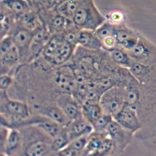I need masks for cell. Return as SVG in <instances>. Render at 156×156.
<instances>
[{
  "label": "cell",
  "instance_id": "obj_1",
  "mask_svg": "<svg viewBox=\"0 0 156 156\" xmlns=\"http://www.w3.org/2000/svg\"><path fill=\"white\" fill-rule=\"evenodd\" d=\"M125 104L134 108L142 127L156 116V87L141 84L133 76L124 87Z\"/></svg>",
  "mask_w": 156,
  "mask_h": 156
},
{
  "label": "cell",
  "instance_id": "obj_2",
  "mask_svg": "<svg viewBox=\"0 0 156 156\" xmlns=\"http://www.w3.org/2000/svg\"><path fill=\"white\" fill-rule=\"evenodd\" d=\"M18 129L23 135L21 155H54L51 148L52 138L40 127L35 125H27Z\"/></svg>",
  "mask_w": 156,
  "mask_h": 156
},
{
  "label": "cell",
  "instance_id": "obj_3",
  "mask_svg": "<svg viewBox=\"0 0 156 156\" xmlns=\"http://www.w3.org/2000/svg\"><path fill=\"white\" fill-rule=\"evenodd\" d=\"M124 87L112 86L104 91L100 96L99 103L101 105L103 113L115 115L125 104Z\"/></svg>",
  "mask_w": 156,
  "mask_h": 156
},
{
  "label": "cell",
  "instance_id": "obj_4",
  "mask_svg": "<svg viewBox=\"0 0 156 156\" xmlns=\"http://www.w3.org/2000/svg\"><path fill=\"white\" fill-rule=\"evenodd\" d=\"M126 52L133 61L144 65L156 63V46L143 37H139L134 48Z\"/></svg>",
  "mask_w": 156,
  "mask_h": 156
},
{
  "label": "cell",
  "instance_id": "obj_5",
  "mask_svg": "<svg viewBox=\"0 0 156 156\" xmlns=\"http://www.w3.org/2000/svg\"><path fill=\"white\" fill-rule=\"evenodd\" d=\"M73 20L78 27L93 30H96L104 21L96 10L86 6H79Z\"/></svg>",
  "mask_w": 156,
  "mask_h": 156
},
{
  "label": "cell",
  "instance_id": "obj_6",
  "mask_svg": "<svg viewBox=\"0 0 156 156\" xmlns=\"http://www.w3.org/2000/svg\"><path fill=\"white\" fill-rule=\"evenodd\" d=\"M108 136L114 144L113 154H119L124 152L126 147L132 142L134 134L125 129L114 119L107 128Z\"/></svg>",
  "mask_w": 156,
  "mask_h": 156
},
{
  "label": "cell",
  "instance_id": "obj_7",
  "mask_svg": "<svg viewBox=\"0 0 156 156\" xmlns=\"http://www.w3.org/2000/svg\"><path fill=\"white\" fill-rule=\"evenodd\" d=\"M112 116L119 125L133 134L142 129V124L136 110L126 104H124L122 107Z\"/></svg>",
  "mask_w": 156,
  "mask_h": 156
},
{
  "label": "cell",
  "instance_id": "obj_8",
  "mask_svg": "<svg viewBox=\"0 0 156 156\" xmlns=\"http://www.w3.org/2000/svg\"><path fill=\"white\" fill-rule=\"evenodd\" d=\"M55 104L71 121L83 117L82 104L69 93H62L55 99Z\"/></svg>",
  "mask_w": 156,
  "mask_h": 156
},
{
  "label": "cell",
  "instance_id": "obj_9",
  "mask_svg": "<svg viewBox=\"0 0 156 156\" xmlns=\"http://www.w3.org/2000/svg\"><path fill=\"white\" fill-rule=\"evenodd\" d=\"M129 70L141 84L156 87V63L144 65L132 60Z\"/></svg>",
  "mask_w": 156,
  "mask_h": 156
},
{
  "label": "cell",
  "instance_id": "obj_10",
  "mask_svg": "<svg viewBox=\"0 0 156 156\" xmlns=\"http://www.w3.org/2000/svg\"><path fill=\"white\" fill-rule=\"evenodd\" d=\"M6 91L7 90H1V114H7L22 117L29 116L30 115L28 105L23 102L10 99Z\"/></svg>",
  "mask_w": 156,
  "mask_h": 156
},
{
  "label": "cell",
  "instance_id": "obj_11",
  "mask_svg": "<svg viewBox=\"0 0 156 156\" xmlns=\"http://www.w3.org/2000/svg\"><path fill=\"white\" fill-rule=\"evenodd\" d=\"M34 108L38 114L48 118L63 127L67 126L71 122L57 105L51 106L35 104Z\"/></svg>",
  "mask_w": 156,
  "mask_h": 156
},
{
  "label": "cell",
  "instance_id": "obj_12",
  "mask_svg": "<svg viewBox=\"0 0 156 156\" xmlns=\"http://www.w3.org/2000/svg\"><path fill=\"white\" fill-rule=\"evenodd\" d=\"M33 36L34 35L29 30L20 29L13 37L14 44L20 52V62L23 63L27 60L29 46Z\"/></svg>",
  "mask_w": 156,
  "mask_h": 156
},
{
  "label": "cell",
  "instance_id": "obj_13",
  "mask_svg": "<svg viewBox=\"0 0 156 156\" xmlns=\"http://www.w3.org/2000/svg\"><path fill=\"white\" fill-rule=\"evenodd\" d=\"M66 128L70 141L83 136L89 135L93 132V126L83 117L71 121Z\"/></svg>",
  "mask_w": 156,
  "mask_h": 156
},
{
  "label": "cell",
  "instance_id": "obj_14",
  "mask_svg": "<svg viewBox=\"0 0 156 156\" xmlns=\"http://www.w3.org/2000/svg\"><path fill=\"white\" fill-rule=\"evenodd\" d=\"M23 149V135L18 129H10L3 155H21Z\"/></svg>",
  "mask_w": 156,
  "mask_h": 156
},
{
  "label": "cell",
  "instance_id": "obj_15",
  "mask_svg": "<svg viewBox=\"0 0 156 156\" xmlns=\"http://www.w3.org/2000/svg\"><path fill=\"white\" fill-rule=\"evenodd\" d=\"M77 44L85 49L98 51L102 49L100 39L95 30L82 29L78 32L77 37Z\"/></svg>",
  "mask_w": 156,
  "mask_h": 156
},
{
  "label": "cell",
  "instance_id": "obj_16",
  "mask_svg": "<svg viewBox=\"0 0 156 156\" xmlns=\"http://www.w3.org/2000/svg\"><path fill=\"white\" fill-rule=\"evenodd\" d=\"M55 84L63 90V93H69L73 91L76 88V80L74 71H71V69H62L56 73L54 77Z\"/></svg>",
  "mask_w": 156,
  "mask_h": 156
},
{
  "label": "cell",
  "instance_id": "obj_17",
  "mask_svg": "<svg viewBox=\"0 0 156 156\" xmlns=\"http://www.w3.org/2000/svg\"><path fill=\"white\" fill-rule=\"evenodd\" d=\"M74 47L75 44L65 40L54 52L51 60V63L58 66L65 63L73 54Z\"/></svg>",
  "mask_w": 156,
  "mask_h": 156
},
{
  "label": "cell",
  "instance_id": "obj_18",
  "mask_svg": "<svg viewBox=\"0 0 156 156\" xmlns=\"http://www.w3.org/2000/svg\"><path fill=\"white\" fill-rule=\"evenodd\" d=\"M83 117L93 125L104 113L99 102L85 101L82 104Z\"/></svg>",
  "mask_w": 156,
  "mask_h": 156
},
{
  "label": "cell",
  "instance_id": "obj_19",
  "mask_svg": "<svg viewBox=\"0 0 156 156\" xmlns=\"http://www.w3.org/2000/svg\"><path fill=\"white\" fill-rule=\"evenodd\" d=\"M108 136L107 132H91L88 136V143L87 146L83 151V155H94V154L99 148L104 138Z\"/></svg>",
  "mask_w": 156,
  "mask_h": 156
},
{
  "label": "cell",
  "instance_id": "obj_20",
  "mask_svg": "<svg viewBox=\"0 0 156 156\" xmlns=\"http://www.w3.org/2000/svg\"><path fill=\"white\" fill-rule=\"evenodd\" d=\"M110 57L112 62L118 66L129 69L132 64V59L128 53L122 48L118 47L110 52Z\"/></svg>",
  "mask_w": 156,
  "mask_h": 156
},
{
  "label": "cell",
  "instance_id": "obj_21",
  "mask_svg": "<svg viewBox=\"0 0 156 156\" xmlns=\"http://www.w3.org/2000/svg\"><path fill=\"white\" fill-rule=\"evenodd\" d=\"M70 142V139L66 127H63L58 134L53 139L51 144V148L55 154L65 147Z\"/></svg>",
  "mask_w": 156,
  "mask_h": 156
},
{
  "label": "cell",
  "instance_id": "obj_22",
  "mask_svg": "<svg viewBox=\"0 0 156 156\" xmlns=\"http://www.w3.org/2000/svg\"><path fill=\"white\" fill-rule=\"evenodd\" d=\"M89 135L83 136L71 140L66 147L74 154V155H82L87 144Z\"/></svg>",
  "mask_w": 156,
  "mask_h": 156
},
{
  "label": "cell",
  "instance_id": "obj_23",
  "mask_svg": "<svg viewBox=\"0 0 156 156\" xmlns=\"http://www.w3.org/2000/svg\"><path fill=\"white\" fill-rule=\"evenodd\" d=\"M79 2L77 0H66L58 9V12L63 16L68 18L73 19L74 16L79 8Z\"/></svg>",
  "mask_w": 156,
  "mask_h": 156
},
{
  "label": "cell",
  "instance_id": "obj_24",
  "mask_svg": "<svg viewBox=\"0 0 156 156\" xmlns=\"http://www.w3.org/2000/svg\"><path fill=\"white\" fill-rule=\"evenodd\" d=\"M1 61L4 62L12 68L20 62V52L15 44L8 52L1 57Z\"/></svg>",
  "mask_w": 156,
  "mask_h": 156
},
{
  "label": "cell",
  "instance_id": "obj_25",
  "mask_svg": "<svg viewBox=\"0 0 156 156\" xmlns=\"http://www.w3.org/2000/svg\"><path fill=\"white\" fill-rule=\"evenodd\" d=\"M113 120L112 115L103 113L102 115L92 125L93 131L96 132H107V128L110 122Z\"/></svg>",
  "mask_w": 156,
  "mask_h": 156
},
{
  "label": "cell",
  "instance_id": "obj_26",
  "mask_svg": "<svg viewBox=\"0 0 156 156\" xmlns=\"http://www.w3.org/2000/svg\"><path fill=\"white\" fill-rule=\"evenodd\" d=\"M114 149V144L112 140L108 136L104 138L99 148L94 154V155H107L112 154Z\"/></svg>",
  "mask_w": 156,
  "mask_h": 156
},
{
  "label": "cell",
  "instance_id": "obj_27",
  "mask_svg": "<svg viewBox=\"0 0 156 156\" xmlns=\"http://www.w3.org/2000/svg\"><path fill=\"white\" fill-rule=\"evenodd\" d=\"M101 42L102 49L109 52L119 47L115 34L107 35V37L103 38L101 40Z\"/></svg>",
  "mask_w": 156,
  "mask_h": 156
},
{
  "label": "cell",
  "instance_id": "obj_28",
  "mask_svg": "<svg viewBox=\"0 0 156 156\" xmlns=\"http://www.w3.org/2000/svg\"><path fill=\"white\" fill-rule=\"evenodd\" d=\"M95 32L101 40L107 35L115 34L116 29H115L112 24L110 23H103L95 30Z\"/></svg>",
  "mask_w": 156,
  "mask_h": 156
},
{
  "label": "cell",
  "instance_id": "obj_29",
  "mask_svg": "<svg viewBox=\"0 0 156 156\" xmlns=\"http://www.w3.org/2000/svg\"><path fill=\"white\" fill-rule=\"evenodd\" d=\"M14 45L13 37L7 36L1 39L0 44V55L2 57Z\"/></svg>",
  "mask_w": 156,
  "mask_h": 156
},
{
  "label": "cell",
  "instance_id": "obj_30",
  "mask_svg": "<svg viewBox=\"0 0 156 156\" xmlns=\"http://www.w3.org/2000/svg\"><path fill=\"white\" fill-rule=\"evenodd\" d=\"M10 129L1 126L0 129V155H3L5 144L7 142V137L9 133Z\"/></svg>",
  "mask_w": 156,
  "mask_h": 156
},
{
  "label": "cell",
  "instance_id": "obj_31",
  "mask_svg": "<svg viewBox=\"0 0 156 156\" xmlns=\"http://www.w3.org/2000/svg\"><path fill=\"white\" fill-rule=\"evenodd\" d=\"M13 82V79L9 74L1 75L0 89L1 90H7Z\"/></svg>",
  "mask_w": 156,
  "mask_h": 156
},
{
  "label": "cell",
  "instance_id": "obj_32",
  "mask_svg": "<svg viewBox=\"0 0 156 156\" xmlns=\"http://www.w3.org/2000/svg\"><path fill=\"white\" fill-rule=\"evenodd\" d=\"M9 7L15 13H21L24 9V6L23 4L18 1L14 0L10 2Z\"/></svg>",
  "mask_w": 156,
  "mask_h": 156
},
{
  "label": "cell",
  "instance_id": "obj_33",
  "mask_svg": "<svg viewBox=\"0 0 156 156\" xmlns=\"http://www.w3.org/2000/svg\"><path fill=\"white\" fill-rule=\"evenodd\" d=\"M65 24V18L62 16H57L54 18L52 21V26L54 28L60 29Z\"/></svg>",
  "mask_w": 156,
  "mask_h": 156
},
{
  "label": "cell",
  "instance_id": "obj_34",
  "mask_svg": "<svg viewBox=\"0 0 156 156\" xmlns=\"http://www.w3.org/2000/svg\"><path fill=\"white\" fill-rule=\"evenodd\" d=\"M122 19V15L119 13H114L111 15V20L115 23L120 22Z\"/></svg>",
  "mask_w": 156,
  "mask_h": 156
}]
</instances>
